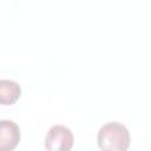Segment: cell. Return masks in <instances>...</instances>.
<instances>
[{"label":"cell","instance_id":"obj_1","mask_svg":"<svg viewBox=\"0 0 151 151\" xmlns=\"http://www.w3.org/2000/svg\"><path fill=\"white\" fill-rule=\"evenodd\" d=\"M97 140L101 150L126 151L130 146V132L122 123L109 122L99 129Z\"/></svg>","mask_w":151,"mask_h":151},{"label":"cell","instance_id":"obj_2","mask_svg":"<svg viewBox=\"0 0 151 151\" xmlns=\"http://www.w3.org/2000/svg\"><path fill=\"white\" fill-rule=\"evenodd\" d=\"M73 133L64 125H53L45 137V147L50 151H70L73 146Z\"/></svg>","mask_w":151,"mask_h":151},{"label":"cell","instance_id":"obj_4","mask_svg":"<svg viewBox=\"0 0 151 151\" xmlns=\"http://www.w3.org/2000/svg\"><path fill=\"white\" fill-rule=\"evenodd\" d=\"M21 96V87L14 80H0V101L2 105H13Z\"/></svg>","mask_w":151,"mask_h":151},{"label":"cell","instance_id":"obj_3","mask_svg":"<svg viewBox=\"0 0 151 151\" xmlns=\"http://www.w3.org/2000/svg\"><path fill=\"white\" fill-rule=\"evenodd\" d=\"M20 127L13 120L0 122V150L11 151L20 142Z\"/></svg>","mask_w":151,"mask_h":151}]
</instances>
